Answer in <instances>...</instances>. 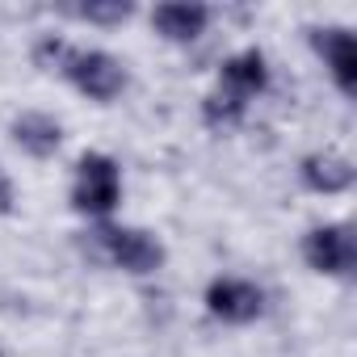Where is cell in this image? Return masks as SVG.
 Masks as SVG:
<instances>
[{
	"instance_id": "6da1fadb",
	"label": "cell",
	"mask_w": 357,
	"mask_h": 357,
	"mask_svg": "<svg viewBox=\"0 0 357 357\" xmlns=\"http://www.w3.org/2000/svg\"><path fill=\"white\" fill-rule=\"evenodd\" d=\"M122 198V176H118V164L101 151H89L80 164H76V190H72V206L80 215H109Z\"/></svg>"
},
{
	"instance_id": "7a4b0ae2",
	"label": "cell",
	"mask_w": 357,
	"mask_h": 357,
	"mask_svg": "<svg viewBox=\"0 0 357 357\" xmlns=\"http://www.w3.org/2000/svg\"><path fill=\"white\" fill-rule=\"evenodd\" d=\"M97 248L109 265H118L126 273H155L164 265V244L139 227H105V231H97Z\"/></svg>"
},
{
	"instance_id": "3957f363",
	"label": "cell",
	"mask_w": 357,
	"mask_h": 357,
	"mask_svg": "<svg viewBox=\"0 0 357 357\" xmlns=\"http://www.w3.org/2000/svg\"><path fill=\"white\" fill-rule=\"evenodd\" d=\"M63 76L93 101H114L122 89H126V72L114 55L105 51H72L68 55V68Z\"/></svg>"
},
{
	"instance_id": "277c9868",
	"label": "cell",
	"mask_w": 357,
	"mask_h": 357,
	"mask_svg": "<svg viewBox=\"0 0 357 357\" xmlns=\"http://www.w3.org/2000/svg\"><path fill=\"white\" fill-rule=\"evenodd\" d=\"M303 257L315 273H328V278H340L353 269L357 261V248H353V231L344 223H328V227H315L307 231L303 240Z\"/></svg>"
},
{
	"instance_id": "5b68a950",
	"label": "cell",
	"mask_w": 357,
	"mask_h": 357,
	"mask_svg": "<svg viewBox=\"0 0 357 357\" xmlns=\"http://www.w3.org/2000/svg\"><path fill=\"white\" fill-rule=\"evenodd\" d=\"M206 307L223 324H252L265 311V294L252 282H244V278H219L206 290Z\"/></svg>"
},
{
	"instance_id": "8992f818",
	"label": "cell",
	"mask_w": 357,
	"mask_h": 357,
	"mask_svg": "<svg viewBox=\"0 0 357 357\" xmlns=\"http://www.w3.org/2000/svg\"><path fill=\"white\" fill-rule=\"evenodd\" d=\"M311 47L324 55L332 80L340 84V93H353L357 89V47H353V34L344 26H324V30H311Z\"/></svg>"
},
{
	"instance_id": "52a82bcc",
	"label": "cell",
	"mask_w": 357,
	"mask_h": 357,
	"mask_svg": "<svg viewBox=\"0 0 357 357\" xmlns=\"http://www.w3.org/2000/svg\"><path fill=\"white\" fill-rule=\"evenodd\" d=\"M265 84H269V63H265V55H261V51H240V55H231V59L223 63L215 93H223V97L248 105Z\"/></svg>"
},
{
	"instance_id": "ba28073f",
	"label": "cell",
	"mask_w": 357,
	"mask_h": 357,
	"mask_svg": "<svg viewBox=\"0 0 357 357\" xmlns=\"http://www.w3.org/2000/svg\"><path fill=\"white\" fill-rule=\"evenodd\" d=\"M211 22L206 5H190V0H168V5H155L151 26L168 38V43H194Z\"/></svg>"
},
{
	"instance_id": "9c48e42d",
	"label": "cell",
	"mask_w": 357,
	"mask_h": 357,
	"mask_svg": "<svg viewBox=\"0 0 357 357\" xmlns=\"http://www.w3.org/2000/svg\"><path fill=\"white\" fill-rule=\"evenodd\" d=\"M13 139H17V147H22V151H30V155L47 160V155H55V151H59V143H63V126H59L51 114L30 109V114H17V118H13Z\"/></svg>"
},
{
	"instance_id": "30bf717a",
	"label": "cell",
	"mask_w": 357,
	"mask_h": 357,
	"mask_svg": "<svg viewBox=\"0 0 357 357\" xmlns=\"http://www.w3.org/2000/svg\"><path fill=\"white\" fill-rule=\"evenodd\" d=\"M298 172H303L307 190H315V194H344V190L353 185V164H349L344 155H336V151H315V155H307Z\"/></svg>"
},
{
	"instance_id": "8fae6325",
	"label": "cell",
	"mask_w": 357,
	"mask_h": 357,
	"mask_svg": "<svg viewBox=\"0 0 357 357\" xmlns=\"http://www.w3.org/2000/svg\"><path fill=\"white\" fill-rule=\"evenodd\" d=\"M72 13L84 17V22L118 26V22H126V17L135 13V5H130V0H93V5H80V9H72Z\"/></svg>"
},
{
	"instance_id": "7c38bea8",
	"label": "cell",
	"mask_w": 357,
	"mask_h": 357,
	"mask_svg": "<svg viewBox=\"0 0 357 357\" xmlns=\"http://www.w3.org/2000/svg\"><path fill=\"white\" fill-rule=\"evenodd\" d=\"M68 55H72V47L63 38H55V34H43L38 47H34V63L43 72H63L68 68Z\"/></svg>"
},
{
	"instance_id": "4fadbf2b",
	"label": "cell",
	"mask_w": 357,
	"mask_h": 357,
	"mask_svg": "<svg viewBox=\"0 0 357 357\" xmlns=\"http://www.w3.org/2000/svg\"><path fill=\"white\" fill-rule=\"evenodd\" d=\"M9 211H13V185H9L5 168H0V215H9Z\"/></svg>"
}]
</instances>
